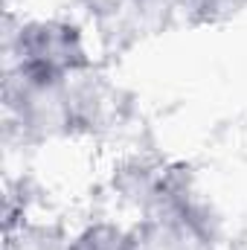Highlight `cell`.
Returning a JSON list of instances; mask_svg holds the SVG:
<instances>
[{"mask_svg":"<svg viewBox=\"0 0 247 250\" xmlns=\"http://www.w3.org/2000/svg\"><path fill=\"white\" fill-rule=\"evenodd\" d=\"M9 53L15 62L12 67L56 79H70L93 67L82 29L59 18L21 23V29L9 41Z\"/></svg>","mask_w":247,"mask_h":250,"instance_id":"cell-1","label":"cell"},{"mask_svg":"<svg viewBox=\"0 0 247 250\" xmlns=\"http://www.w3.org/2000/svg\"><path fill=\"white\" fill-rule=\"evenodd\" d=\"M6 111L26 140H50L70 134L67 79L12 67L6 76Z\"/></svg>","mask_w":247,"mask_h":250,"instance_id":"cell-2","label":"cell"},{"mask_svg":"<svg viewBox=\"0 0 247 250\" xmlns=\"http://www.w3.org/2000/svg\"><path fill=\"white\" fill-rule=\"evenodd\" d=\"M67 111H70V134H93L114 123L117 117V90L90 70L67 79Z\"/></svg>","mask_w":247,"mask_h":250,"instance_id":"cell-3","label":"cell"},{"mask_svg":"<svg viewBox=\"0 0 247 250\" xmlns=\"http://www.w3.org/2000/svg\"><path fill=\"white\" fill-rule=\"evenodd\" d=\"M169 178H172V166L134 157L114 169V189L125 204L137 207L145 215L163 201V195L169 189Z\"/></svg>","mask_w":247,"mask_h":250,"instance_id":"cell-4","label":"cell"},{"mask_svg":"<svg viewBox=\"0 0 247 250\" xmlns=\"http://www.w3.org/2000/svg\"><path fill=\"white\" fill-rule=\"evenodd\" d=\"M70 250H143L137 230H125L114 221H93L70 239Z\"/></svg>","mask_w":247,"mask_h":250,"instance_id":"cell-5","label":"cell"},{"mask_svg":"<svg viewBox=\"0 0 247 250\" xmlns=\"http://www.w3.org/2000/svg\"><path fill=\"white\" fill-rule=\"evenodd\" d=\"M6 250H70V239L59 224L21 221L6 230Z\"/></svg>","mask_w":247,"mask_h":250,"instance_id":"cell-6","label":"cell"}]
</instances>
